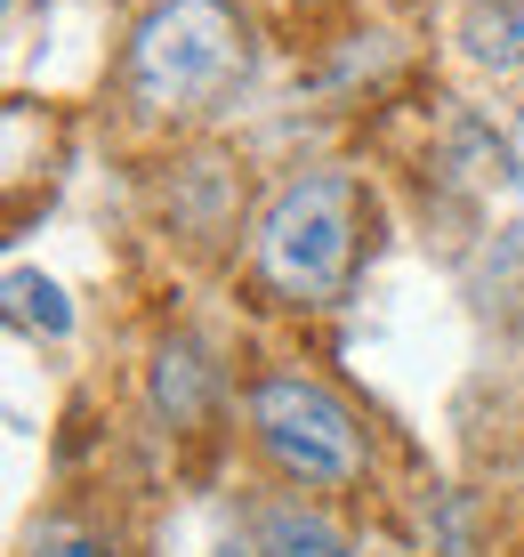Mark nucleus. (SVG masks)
Returning <instances> with one entry per match:
<instances>
[{"mask_svg":"<svg viewBox=\"0 0 524 557\" xmlns=\"http://www.w3.org/2000/svg\"><path fill=\"white\" fill-rule=\"evenodd\" d=\"M250 429H259V445L275 453L299 485H347L355 460H363L347 405L323 396L315 380H259V388H250Z\"/></svg>","mask_w":524,"mask_h":557,"instance_id":"3","label":"nucleus"},{"mask_svg":"<svg viewBox=\"0 0 524 557\" xmlns=\"http://www.w3.org/2000/svg\"><path fill=\"white\" fill-rule=\"evenodd\" d=\"M219 557H259V549H235V542H226V549H219Z\"/></svg>","mask_w":524,"mask_h":557,"instance_id":"9","label":"nucleus"},{"mask_svg":"<svg viewBox=\"0 0 524 557\" xmlns=\"http://www.w3.org/2000/svg\"><path fill=\"white\" fill-rule=\"evenodd\" d=\"M33 557H113V549L97 542V533H82V525H49V533H41V549H33Z\"/></svg>","mask_w":524,"mask_h":557,"instance_id":"8","label":"nucleus"},{"mask_svg":"<svg viewBox=\"0 0 524 557\" xmlns=\"http://www.w3.org/2000/svg\"><path fill=\"white\" fill-rule=\"evenodd\" d=\"M194 388H202V363H194V348H162V372H153L162 412H194Z\"/></svg>","mask_w":524,"mask_h":557,"instance_id":"7","label":"nucleus"},{"mask_svg":"<svg viewBox=\"0 0 524 557\" xmlns=\"http://www.w3.org/2000/svg\"><path fill=\"white\" fill-rule=\"evenodd\" d=\"M259 557H347V542L323 525L315 509H266L259 517Z\"/></svg>","mask_w":524,"mask_h":557,"instance_id":"4","label":"nucleus"},{"mask_svg":"<svg viewBox=\"0 0 524 557\" xmlns=\"http://www.w3.org/2000/svg\"><path fill=\"white\" fill-rule=\"evenodd\" d=\"M235 65H242V33L219 0H162L129 41V89L153 113H186L219 98Z\"/></svg>","mask_w":524,"mask_h":557,"instance_id":"1","label":"nucleus"},{"mask_svg":"<svg viewBox=\"0 0 524 557\" xmlns=\"http://www.w3.org/2000/svg\"><path fill=\"white\" fill-rule=\"evenodd\" d=\"M259 267L290 299H332L355 267V186L339 170L283 186L275 210L259 219Z\"/></svg>","mask_w":524,"mask_h":557,"instance_id":"2","label":"nucleus"},{"mask_svg":"<svg viewBox=\"0 0 524 557\" xmlns=\"http://www.w3.org/2000/svg\"><path fill=\"white\" fill-rule=\"evenodd\" d=\"M9 315L25 323V332H41V339H65L73 332L65 292H57L49 275H33V267H9Z\"/></svg>","mask_w":524,"mask_h":557,"instance_id":"5","label":"nucleus"},{"mask_svg":"<svg viewBox=\"0 0 524 557\" xmlns=\"http://www.w3.org/2000/svg\"><path fill=\"white\" fill-rule=\"evenodd\" d=\"M469 49L492 65H524V9H476L469 16Z\"/></svg>","mask_w":524,"mask_h":557,"instance_id":"6","label":"nucleus"}]
</instances>
